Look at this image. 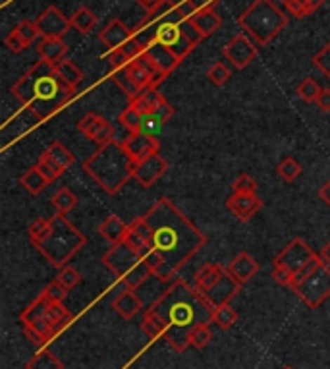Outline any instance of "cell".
Here are the masks:
<instances>
[{"label":"cell","mask_w":330,"mask_h":369,"mask_svg":"<svg viewBox=\"0 0 330 369\" xmlns=\"http://www.w3.org/2000/svg\"><path fill=\"white\" fill-rule=\"evenodd\" d=\"M43 292H45L46 298L51 300V302H54V304H64V300H66L70 290L58 281V279H54V281H51V283L46 284V288Z\"/></svg>","instance_id":"obj_45"},{"label":"cell","mask_w":330,"mask_h":369,"mask_svg":"<svg viewBox=\"0 0 330 369\" xmlns=\"http://www.w3.org/2000/svg\"><path fill=\"white\" fill-rule=\"evenodd\" d=\"M114 135H116V130L114 126L108 122L107 118L103 120V124L99 126V130L95 132V135H93V140L91 142H95L97 145H108V143H112L114 142Z\"/></svg>","instance_id":"obj_49"},{"label":"cell","mask_w":330,"mask_h":369,"mask_svg":"<svg viewBox=\"0 0 330 369\" xmlns=\"http://www.w3.org/2000/svg\"><path fill=\"white\" fill-rule=\"evenodd\" d=\"M4 45H6L8 51H10V53H14V55H20V53H23V51L27 48V45L23 43L22 37L15 33V29H12V32L8 33L6 39H4Z\"/></svg>","instance_id":"obj_56"},{"label":"cell","mask_w":330,"mask_h":369,"mask_svg":"<svg viewBox=\"0 0 330 369\" xmlns=\"http://www.w3.org/2000/svg\"><path fill=\"white\" fill-rule=\"evenodd\" d=\"M124 149L130 155V159L138 165L141 161H145L154 153H159L161 149V143L154 135H147L143 132H136V134H130L126 140L122 142Z\"/></svg>","instance_id":"obj_13"},{"label":"cell","mask_w":330,"mask_h":369,"mask_svg":"<svg viewBox=\"0 0 330 369\" xmlns=\"http://www.w3.org/2000/svg\"><path fill=\"white\" fill-rule=\"evenodd\" d=\"M45 321L53 325L56 335H60L62 330L66 329L70 323L74 321V314H72L64 304H54V302H51V306L46 309Z\"/></svg>","instance_id":"obj_24"},{"label":"cell","mask_w":330,"mask_h":369,"mask_svg":"<svg viewBox=\"0 0 330 369\" xmlns=\"http://www.w3.org/2000/svg\"><path fill=\"white\" fill-rule=\"evenodd\" d=\"M226 271H228L239 284H246L259 273V263H257L247 252H239L238 255L226 265Z\"/></svg>","instance_id":"obj_17"},{"label":"cell","mask_w":330,"mask_h":369,"mask_svg":"<svg viewBox=\"0 0 330 369\" xmlns=\"http://www.w3.org/2000/svg\"><path fill=\"white\" fill-rule=\"evenodd\" d=\"M151 114H154V116L159 118L162 124H166L170 118L174 116V107H172V105H170V102L166 101L164 97H162L161 101H159V105L154 107V110L151 112Z\"/></svg>","instance_id":"obj_54"},{"label":"cell","mask_w":330,"mask_h":369,"mask_svg":"<svg viewBox=\"0 0 330 369\" xmlns=\"http://www.w3.org/2000/svg\"><path fill=\"white\" fill-rule=\"evenodd\" d=\"M315 105L319 107V110H323V112H330V89H323V91L319 93Z\"/></svg>","instance_id":"obj_59"},{"label":"cell","mask_w":330,"mask_h":369,"mask_svg":"<svg viewBox=\"0 0 330 369\" xmlns=\"http://www.w3.org/2000/svg\"><path fill=\"white\" fill-rule=\"evenodd\" d=\"M292 290L309 309L321 307L330 298V267L321 260V263L303 281L293 284Z\"/></svg>","instance_id":"obj_8"},{"label":"cell","mask_w":330,"mask_h":369,"mask_svg":"<svg viewBox=\"0 0 330 369\" xmlns=\"http://www.w3.org/2000/svg\"><path fill=\"white\" fill-rule=\"evenodd\" d=\"M56 279H58L68 290H72V288H76L77 284L81 283V273H79L77 269L72 267V265H66V267L58 269V276H56Z\"/></svg>","instance_id":"obj_47"},{"label":"cell","mask_w":330,"mask_h":369,"mask_svg":"<svg viewBox=\"0 0 330 369\" xmlns=\"http://www.w3.org/2000/svg\"><path fill=\"white\" fill-rule=\"evenodd\" d=\"M149 307L164 321V340L176 352H185L190 348V333L197 325L213 323V307L197 288L185 283L184 279L174 281Z\"/></svg>","instance_id":"obj_2"},{"label":"cell","mask_w":330,"mask_h":369,"mask_svg":"<svg viewBox=\"0 0 330 369\" xmlns=\"http://www.w3.org/2000/svg\"><path fill=\"white\" fill-rule=\"evenodd\" d=\"M272 281L278 284V286H288V288H292L293 284V273L284 265H272Z\"/></svg>","instance_id":"obj_52"},{"label":"cell","mask_w":330,"mask_h":369,"mask_svg":"<svg viewBox=\"0 0 330 369\" xmlns=\"http://www.w3.org/2000/svg\"><path fill=\"white\" fill-rule=\"evenodd\" d=\"M319 197H321V201H324L326 207H330V180L324 182L323 186L319 188Z\"/></svg>","instance_id":"obj_60"},{"label":"cell","mask_w":330,"mask_h":369,"mask_svg":"<svg viewBox=\"0 0 330 369\" xmlns=\"http://www.w3.org/2000/svg\"><path fill=\"white\" fill-rule=\"evenodd\" d=\"M319 257H321V260H323L324 263H326V265L330 267V240L324 243V248L321 250V252H319Z\"/></svg>","instance_id":"obj_61"},{"label":"cell","mask_w":330,"mask_h":369,"mask_svg":"<svg viewBox=\"0 0 330 369\" xmlns=\"http://www.w3.org/2000/svg\"><path fill=\"white\" fill-rule=\"evenodd\" d=\"M180 27H182V33H184V35H185V37H187V39L192 41V43H193V45H195V47L199 45L201 41L205 39V37L201 35L199 29H197V27L193 25V22H192V20H190V18H187V20H184V22L180 24Z\"/></svg>","instance_id":"obj_55"},{"label":"cell","mask_w":330,"mask_h":369,"mask_svg":"<svg viewBox=\"0 0 330 369\" xmlns=\"http://www.w3.org/2000/svg\"><path fill=\"white\" fill-rule=\"evenodd\" d=\"M35 166H37L39 170L43 173V176H45L46 180H48V184H53V182L56 180V178H60L62 174L66 173V170H64L62 166L56 165V163H54L53 159L48 157L46 153H43V155L39 157L37 165H35Z\"/></svg>","instance_id":"obj_39"},{"label":"cell","mask_w":330,"mask_h":369,"mask_svg":"<svg viewBox=\"0 0 330 369\" xmlns=\"http://www.w3.org/2000/svg\"><path fill=\"white\" fill-rule=\"evenodd\" d=\"M48 227H51V219H45V217H41V219L33 220V222H31L29 228H27V234H29V240L33 246H35V243H37L39 240L46 234Z\"/></svg>","instance_id":"obj_51"},{"label":"cell","mask_w":330,"mask_h":369,"mask_svg":"<svg viewBox=\"0 0 330 369\" xmlns=\"http://www.w3.org/2000/svg\"><path fill=\"white\" fill-rule=\"evenodd\" d=\"M110 79H112L116 86L122 89L124 93H126V97H128L130 101L131 99H136L138 95L143 93V91H139L138 87H136V83L131 81L130 76H128V72L124 70V68H118V70L112 72V74H110Z\"/></svg>","instance_id":"obj_37"},{"label":"cell","mask_w":330,"mask_h":369,"mask_svg":"<svg viewBox=\"0 0 330 369\" xmlns=\"http://www.w3.org/2000/svg\"><path fill=\"white\" fill-rule=\"evenodd\" d=\"M48 157L53 159L54 163L58 166H62L64 170H68L70 166L74 165V155H72V151L68 147H64L60 142H53L45 151Z\"/></svg>","instance_id":"obj_34"},{"label":"cell","mask_w":330,"mask_h":369,"mask_svg":"<svg viewBox=\"0 0 330 369\" xmlns=\"http://www.w3.org/2000/svg\"><path fill=\"white\" fill-rule=\"evenodd\" d=\"M20 186L31 196H39L48 186V180L43 176V173L39 170L37 166H31L29 170H25L20 176Z\"/></svg>","instance_id":"obj_27"},{"label":"cell","mask_w":330,"mask_h":369,"mask_svg":"<svg viewBox=\"0 0 330 369\" xmlns=\"http://www.w3.org/2000/svg\"><path fill=\"white\" fill-rule=\"evenodd\" d=\"M161 99L162 95L159 93V89H145V91L141 95H138L136 99H131L130 105L131 107H136L141 114H151Z\"/></svg>","instance_id":"obj_33"},{"label":"cell","mask_w":330,"mask_h":369,"mask_svg":"<svg viewBox=\"0 0 330 369\" xmlns=\"http://www.w3.org/2000/svg\"><path fill=\"white\" fill-rule=\"evenodd\" d=\"M319 253H315L303 238H293L292 242L286 246L282 252L275 257V265H284L292 271L293 275L308 265L309 261L315 260Z\"/></svg>","instance_id":"obj_10"},{"label":"cell","mask_w":330,"mask_h":369,"mask_svg":"<svg viewBox=\"0 0 330 369\" xmlns=\"http://www.w3.org/2000/svg\"><path fill=\"white\" fill-rule=\"evenodd\" d=\"M138 2H139V4H141V6H143V8L147 10V12H149V10L154 8V6H157V4H159L161 0H138Z\"/></svg>","instance_id":"obj_62"},{"label":"cell","mask_w":330,"mask_h":369,"mask_svg":"<svg viewBox=\"0 0 330 369\" xmlns=\"http://www.w3.org/2000/svg\"><path fill=\"white\" fill-rule=\"evenodd\" d=\"M133 35H136V33L131 32L128 25H124V22H120V20L116 18V20L108 22V24L103 27V32L99 33V39L108 51H114V48L124 47L128 41L133 39Z\"/></svg>","instance_id":"obj_16"},{"label":"cell","mask_w":330,"mask_h":369,"mask_svg":"<svg viewBox=\"0 0 330 369\" xmlns=\"http://www.w3.org/2000/svg\"><path fill=\"white\" fill-rule=\"evenodd\" d=\"M68 51L70 47L62 39H41V43L37 45L39 60L51 64V66L66 60Z\"/></svg>","instance_id":"obj_21"},{"label":"cell","mask_w":330,"mask_h":369,"mask_svg":"<svg viewBox=\"0 0 330 369\" xmlns=\"http://www.w3.org/2000/svg\"><path fill=\"white\" fill-rule=\"evenodd\" d=\"M130 232V224H124V220L118 215H110L100 222L99 234L107 240L110 246L122 243L126 240V236Z\"/></svg>","instance_id":"obj_22"},{"label":"cell","mask_w":330,"mask_h":369,"mask_svg":"<svg viewBox=\"0 0 330 369\" xmlns=\"http://www.w3.org/2000/svg\"><path fill=\"white\" fill-rule=\"evenodd\" d=\"M85 243V234L66 219V215H54L51 217V227L46 234L35 243V248L54 269H62L68 265L76 253L81 252Z\"/></svg>","instance_id":"obj_5"},{"label":"cell","mask_w":330,"mask_h":369,"mask_svg":"<svg viewBox=\"0 0 330 369\" xmlns=\"http://www.w3.org/2000/svg\"><path fill=\"white\" fill-rule=\"evenodd\" d=\"M15 33L22 37V41L29 47L31 43H35V41L41 37V32H39V27L35 22H31V20H22L20 24L14 27Z\"/></svg>","instance_id":"obj_43"},{"label":"cell","mask_w":330,"mask_h":369,"mask_svg":"<svg viewBox=\"0 0 330 369\" xmlns=\"http://www.w3.org/2000/svg\"><path fill=\"white\" fill-rule=\"evenodd\" d=\"M103 265L130 290H139L154 275L143 255L126 242L110 246L103 255Z\"/></svg>","instance_id":"obj_7"},{"label":"cell","mask_w":330,"mask_h":369,"mask_svg":"<svg viewBox=\"0 0 330 369\" xmlns=\"http://www.w3.org/2000/svg\"><path fill=\"white\" fill-rule=\"evenodd\" d=\"M10 91L41 122L64 109L74 97V89L64 86L53 66L43 60L33 64Z\"/></svg>","instance_id":"obj_3"},{"label":"cell","mask_w":330,"mask_h":369,"mask_svg":"<svg viewBox=\"0 0 330 369\" xmlns=\"http://www.w3.org/2000/svg\"><path fill=\"white\" fill-rule=\"evenodd\" d=\"M112 309H114L116 314L120 315L122 319L130 321V319H133V317L143 309V300L138 296V290L126 288L122 294H118L114 298V302H112Z\"/></svg>","instance_id":"obj_19"},{"label":"cell","mask_w":330,"mask_h":369,"mask_svg":"<svg viewBox=\"0 0 330 369\" xmlns=\"http://www.w3.org/2000/svg\"><path fill=\"white\" fill-rule=\"evenodd\" d=\"M232 192L234 194H257V182L247 173H242L232 182Z\"/></svg>","instance_id":"obj_48"},{"label":"cell","mask_w":330,"mask_h":369,"mask_svg":"<svg viewBox=\"0 0 330 369\" xmlns=\"http://www.w3.org/2000/svg\"><path fill=\"white\" fill-rule=\"evenodd\" d=\"M136 163L120 142L100 145L84 163V170L108 196H116L133 178Z\"/></svg>","instance_id":"obj_4"},{"label":"cell","mask_w":330,"mask_h":369,"mask_svg":"<svg viewBox=\"0 0 330 369\" xmlns=\"http://www.w3.org/2000/svg\"><path fill=\"white\" fill-rule=\"evenodd\" d=\"M226 209L242 222L253 219L257 213L263 209L261 197L257 194H232L226 199Z\"/></svg>","instance_id":"obj_15"},{"label":"cell","mask_w":330,"mask_h":369,"mask_svg":"<svg viewBox=\"0 0 330 369\" xmlns=\"http://www.w3.org/2000/svg\"><path fill=\"white\" fill-rule=\"evenodd\" d=\"M153 228V246L172 271H180L207 246V236L166 197H161L143 215Z\"/></svg>","instance_id":"obj_1"},{"label":"cell","mask_w":330,"mask_h":369,"mask_svg":"<svg viewBox=\"0 0 330 369\" xmlns=\"http://www.w3.org/2000/svg\"><path fill=\"white\" fill-rule=\"evenodd\" d=\"M141 330L145 333L149 340H159V338H164V335H166V325H164V321H162L161 317L149 307V309H145L143 319H141Z\"/></svg>","instance_id":"obj_28"},{"label":"cell","mask_w":330,"mask_h":369,"mask_svg":"<svg viewBox=\"0 0 330 369\" xmlns=\"http://www.w3.org/2000/svg\"><path fill=\"white\" fill-rule=\"evenodd\" d=\"M282 369H292V368H282Z\"/></svg>","instance_id":"obj_64"},{"label":"cell","mask_w":330,"mask_h":369,"mask_svg":"<svg viewBox=\"0 0 330 369\" xmlns=\"http://www.w3.org/2000/svg\"><path fill=\"white\" fill-rule=\"evenodd\" d=\"M324 4V0H292L290 4H286L284 8L288 12V16H293L301 20V18L311 16L313 12L321 8Z\"/></svg>","instance_id":"obj_31"},{"label":"cell","mask_w":330,"mask_h":369,"mask_svg":"<svg viewBox=\"0 0 330 369\" xmlns=\"http://www.w3.org/2000/svg\"><path fill=\"white\" fill-rule=\"evenodd\" d=\"M48 306H51V300L46 298L45 292H41V294H39V298L35 300L29 307H25L22 314H20V321H22V325H33V323L45 319Z\"/></svg>","instance_id":"obj_26"},{"label":"cell","mask_w":330,"mask_h":369,"mask_svg":"<svg viewBox=\"0 0 330 369\" xmlns=\"http://www.w3.org/2000/svg\"><path fill=\"white\" fill-rule=\"evenodd\" d=\"M43 39H62L72 27V22L56 6L48 8L35 20Z\"/></svg>","instance_id":"obj_11"},{"label":"cell","mask_w":330,"mask_h":369,"mask_svg":"<svg viewBox=\"0 0 330 369\" xmlns=\"http://www.w3.org/2000/svg\"><path fill=\"white\" fill-rule=\"evenodd\" d=\"M23 335H25V338L29 340L31 344L37 346V348H45V346H46L45 338L41 337V335H39V333L35 329H31V327H27V325H23Z\"/></svg>","instance_id":"obj_57"},{"label":"cell","mask_w":330,"mask_h":369,"mask_svg":"<svg viewBox=\"0 0 330 369\" xmlns=\"http://www.w3.org/2000/svg\"><path fill=\"white\" fill-rule=\"evenodd\" d=\"M25 369H64V363H62L51 350L41 348V350L25 363Z\"/></svg>","instance_id":"obj_30"},{"label":"cell","mask_w":330,"mask_h":369,"mask_svg":"<svg viewBox=\"0 0 330 369\" xmlns=\"http://www.w3.org/2000/svg\"><path fill=\"white\" fill-rule=\"evenodd\" d=\"M193 22V25L197 27L201 32V35L207 39L211 37L213 33L218 32V27L223 25V16L216 12L215 8H209V10H201V12H195L192 18H190Z\"/></svg>","instance_id":"obj_23"},{"label":"cell","mask_w":330,"mask_h":369,"mask_svg":"<svg viewBox=\"0 0 330 369\" xmlns=\"http://www.w3.org/2000/svg\"><path fill=\"white\" fill-rule=\"evenodd\" d=\"M147 55L153 58V62L157 64V68L164 74V76H170L172 72L176 70L178 66H180V58H178L169 47H164L161 43H154V41H149L145 45Z\"/></svg>","instance_id":"obj_18"},{"label":"cell","mask_w":330,"mask_h":369,"mask_svg":"<svg viewBox=\"0 0 330 369\" xmlns=\"http://www.w3.org/2000/svg\"><path fill=\"white\" fill-rule=\"evenodd\" d=\"M169 170L166 159L161 157V153H154L145 161H141L133 168V180L138 182L141 188H151L154 182H159Z\"/></svg>","instance_id":"obj_12"},{"label":"cell","mask_w":330,"mask_h":369,"mask_svg":"<svg viewBox=\"0 0 330 369\" xmlns=\"http://www.w3.org/2000/svg\"><path fill=\"white\" fill-rule=\"evenodd\" d=\"M278 2H280V4H284V6H286V4H290L292 0H278Z\"/></svg>","instance_id":"obj_63"},{"label":"cell","mask_w":330,"mask_h":369,"mask_svg":"<svg viewBox=\"0 0 330 369\" xmlns=\"http://www.w3.org/2000/svg\"><path fill=\"white\" fill-rule=\"evenodd\" d=\"M209 81L216 87H223L228 79H230V68L224 62H215L207 70Z\"/></svg>","instance_id":"obj_44"},{"label":"cell","mask_w":330,"mask_h":369,"mask_svg":"<svg viewBox=\"0 0 330 369\" xmlns=\"http://www.w3.org/2000/svg\"><path fill=\"white\" fill-rule=\"evenodd\" d=\"M301 173H303V168H301L300 163L293 157H284L277 165V174L284 182L298 180L301 176Z\"/></svg>","instance_id":"obj_36"},{"label":"cell","mask_w":330,"mask_h":369,"mask_svg":"<svg viewBox=\"0 0 330 369\" xmlns=\"http://www.w3.org/2000/svg\"><path fill=\"white\" fill-rule=\"evenodd\" d=\"M236 321H238V311L230 304L213 309V323H216V327H220L223 330L232 329Z\"/></svg>","instance_id":"obj_35"},{"label":"cell","mask_w":330,"mask_h":369,"mask_svg":"<svg viewBox=\"0 0 330 369\" xmlns=\"http://www.w3.org/2000/svg\"><path fill=\"white\" fill-rule=\"evenodd\" d=\"M54 72H56V76L60 78V81L70 89H74L76 91V87L81 83V79H84V72L77 68L76 64L72 62V60H62V62L54 64L53 66Z\"/></svg>","instance_id":"obj_25"},{"label":"cell","mask_w":330,"mask_h":369,"mask_svg":"<svg viewBox=\"0 0 330 369\" xmlns=\"http://www.w3.org/2000/svg\"><path fill=\"white\" fill-rule=\"evenodd\" d=\"M162 124L159 118L154 116V114H143V120H141V128H139V132H143V134L147 135H157L161 134L162 130Z\"/></svg>","instance_id":"obj_53"},{"label":"cell","mask_w":330,"mask_h":369,"mask_svg":"<svg viewBox=\"0 0 330 369\" xmlns=\"http://www.w3.org/2000/svg\"><path fill=\"white\" fill-rule=\"evenodd\" d=\"M257 55H259L257 45H255L253 39L247 33H238L236 37H232V41H228L223 47V56L238 70L247 68L257 58Z\"/></svg>","instance_id":"obj_9"},{"label":"cell","mask_w":330,"mask_h":369,"mask_svg":"<svg viewBox=\"0 0 330 369\" xmlns=\"http://www.w3.org/2000/svg\"><path fill=\"white\" fill-rule=\"evenodd\" d=\"M185 2L190 4V8L193 10V14H195V12H201V10L215 8L216 4H218V0H185Z\"/></svg>","instance_id":"obj_58"},{"label":"cell","mask_w":330,"mask_h":369,"mask_svg":"<svg viewBox=\"0 0 330 369\" xmlns=\"http://www.w3.org/2000/svg\"><path fill=\"white\" fill-rule=\"evenodd\" d=\"M321 91H323V89H321V86H319L313 78H305L303 81H301L300 86L296 87V93H298V97H300L301 101H305V102H315Z\"/></svg>","instance_id":"obj_42"},{"label":"cell","mask_w":330,"mask_h":369,"mask_svg":"<svg viewBox=\"0 0 330 369\" xmlns=\"http://www.w3.org/2000/svg\"><path fill=\"white\" fill-rule=\"evenodd\" d=\"M51 201H53L54 209H56V215H68L74 207H77L79 197H77L70 188H60L56 194H54Z\"/></svg>","instance_id":"obj_32"},{"label":"cell","mask_w":330,"mask_h":369,"mask_svg":"<svg viewBox=\"0 0 330 369\" xmlns=\"http://www.w3.org/2000/svg\"><path fill=\"white\" fill-rule=\"evenodd\" d=\"M242 286L244 284H239L234 276L226 271V275L218 281V283L211 288V290H207L205 294H201L203 298L207 300L209 306L213 307H220V306H226V304H230L232 300L238 296V292L242 290Z\"/></svg>","instance_id":"obj_14"},{"label":"cell","mask_w":330,"mask_h":369,"mask_svg":"<svg viewBox=\"0 0 330 369\" xmlns=\"http://www.w3.org/2000/svg\"><path fill=\"white\" fill-rule=\"evenodd\" d=\"M211 340H213V330L209 327V323L197 325V327L190 333V346L197 348V350L207 348V344Z\"/></svg>","instance_id":"obj_40"},{"label":"cell","mask_w":330,"mask_h":369,"mask_svg":"<svg viewBox=\"0 0 330 369\" xmlns=\"http://www.w3.org/2000/svg\"><path fill=\"white\" fill-rule=\"evenodd\" d=\"M141 120H143V114L139 112L136 107H131V105H128L126 109L120 112V116H118V122L122 124L130 134H136V132H139V128H141Z\"/></svg>","instance_id":"obj_38"},{"label":"cell","mask_w":330,"mask_h":369,"mask_svg":"<svg viewBox=\"0 0 330 369\" xmlns=\"http://www.w3.org/2000/svg\"><path fill=\"white\" fill-rule=\"evenodd\" d=\"M70 22H72V27L79 33H89L93 32V27L97 25V16H95V12L89 10L87 6H81V8H77L74 12V16L70 18Z\"/></svg>","instance_id":"obj_29"},{"label":"cell","mask_w":330,"mask_h":369,"mask_svg":"<svg viewBox=\"0 0 330 369\" xmlns=\"http://www.w3.org/2000/svg\"><path fill=\"white\" fill-rule=\"evenodd\" d=\"M130 230L133 234H138L145 243L153 242V228L147 222L145 217H138L130 222Z\"/></svg>","instance_id":"obj_46"},{"label":"cell","mask_w":330,"mask_h":369,"mask_svg":"<svg viewBox=\"0 0 330 369\" xmlns=\"http://www.w3.org/2000/svg\"><path fill=\"white\" fill-rule=\"evenodd\" d=\"M313 66L323 74L324 78L330 79V43H326V45L313 56Z\"/></svg>","instance_id":"obj_50"},{"label":"cell","mask_w":330,"mask_h":369,"mask_svg":"<svg viewBox=\"0 0 330 369\" xmlns=\"http://www.w3.org/2000/svg\"><path fill=\"white\" fill-rule=\"evenodd\" d=\"M103 120H105V118L100 116V114H97V112H87V114L77 122V130H79L87 140H93V135L99 130Z\"/></svg>","instance_id":"obj_41"},{"label":"cell","mask_w":330,"mask_h":369,"mask_svg":"<svg viewBox=\"0 0 330 369\" xmlns=\"http://www.w3.org/2000/svg\"><path fill=\"white\" fill-rule=\"evenodd\" d=\"M238 24L257 45L265 47L288 25V12L278 8L275 0H253Z\"/></svg>","instance_id":"obj_6"},{"label":"cell","mask_w":330,"mask_h":369,"mask_svg":"<svg viewBox=\"0 0 330 369\" xmlns=\"http://www.w3.org/2000/svg\"><path fill=\"white\" fill-rule=\"evenodd\" d=\"M224 275H226V267H224V265H218V263H205V265L195 273L193 286L197 288L199 294H205V292L211 290Z\"/></svg>","instance_id":"obj_20"}]
</instances>
